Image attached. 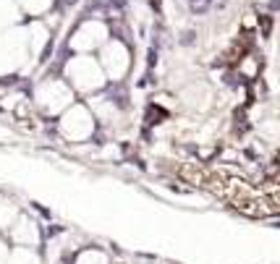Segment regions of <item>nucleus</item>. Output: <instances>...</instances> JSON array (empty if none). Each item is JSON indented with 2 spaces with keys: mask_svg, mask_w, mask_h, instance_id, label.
<instances>
[{
  "mask_svg": "<svg viewBox=\"0 0 280 264\" xmlns=\"http://www.w3.org/2000/svg\"><path fill=\"white\" fill-rule=\"evenodd\" d=\"M212 6V0H189V11L194 16H202V13H207Z\"/></svg>",
  "mask_w": 280,
  "mask_h": 264,
  "instance_id": "obj_1",
  "label": "nucleus"
},
{
  "mask_svg": "<svg viewBox=\"0 0 280 264\" xmlns=\"http://www.w3.org/2000/svg\"><path fill=\"white\" fill-rule=\"evenodd\" d=\"M194 42H196V32H194V29H189V32L181 34V45H194Z\"/></svg>",
  "mask_w": 280,
  "mask_h": 264,
  "instance_id": "obj_2",
  "label": "nucleus"
},
{
  "mask_svg": "<svg viewBox=\"0 0 280 264\" xmlns=\"http://www.w3.org/2000/svg\"><path fill=\"white\" fill-rule=\"evenodd\" d=\"M270 29H272V21H267V16H262V32L270 34Z\"/></svg>",
  "mask_w": 280,
  "mask_h": 264,
  "instance_id": "obj_3",
  "label": "nucleus"
},
{
  "mask_svg": "<svg viewBox=\"0 0 280 264\" xmlns=\"http://www.w3.org/2000/svg\"><path fill=\"white\" fill-rule=\"evenodd\" d=\"M267 8H270V11H280V0H270Z\"/></svg>",
  "mask_w": 280,
  "mask_h": 264,
  "instance_id": "obj_4",
  "label": "nucleus"
}]
</instances>
